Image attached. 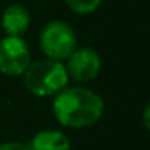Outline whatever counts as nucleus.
Masks as SVG:
<instances>
[{"mask_svg":"<svg viewBox=\"0 0 150 150\" xmlns=\"http://www.w3.org/2000/svg\"><path fill=\"white\" fill-rule=\"evenodd\" d=\"M39 47L47 58L63 62L78 47V34L69 23L52 20L40 31Z\"/></svg>","mask_w":150,"mask_h":150,"instance_id":"nucleus-3","label":"nucleus"},{"mask_svg":"<svg viewBox=\"0 0 150 150\" xmlns=\"http://www.w3.org/2000/svg\"><path fill=\"white\" fill-rule=\"evenodd\" d=\"M0 150H31V147L21 142H5L0 145Z\"/></svg>","mask_w":150,"mask_h":150,"instance_id":"nucleus-9","label":"nucleus"},{"mask_svg":"<svg viewBox=\"0 0 150 150\" xmlns=\"http://www.w3.org/2000/svg\"><path fill=\"white\" fill-rule=\"evenodd\" d=\"M68 76L76 82L94 81L102 69V58L91 47H76L74 52L66 58Z\"/></svg>","mask_w":150,"mask_h":150,"instance_id":"nucleus-5","label":"nucleus"},{"mask_svg":"<svg viewBox=\"0 0 150 150\" xmlns=\"http://www.w3.org/2000/svg\"><path fill=\"white\" fill-rule=\"evenodd\" d=\"M103 0H65L66 7L78 15H91L102 5Z\"/></svg>","mask_w":150,"mask_h":150,"instance_id":"nucleus-8","label":"nucleus"},{"mask_svg":"<svg viewBox=\"0 0 150 150\" xmlns=\"http://www.w3.org/2000/svg\"><path fill=\"white\" fill-rule=\"evenodd\" d=\"M31 150H71V142L62 131H40L31 140Z\"/></svg>","mask_w":150,"mask_h":150,"instance_id":"nucleus-7","label":"nucleus"},{"mask_svg":"<svg viewBox=\"0 0 150 150\" xmlns=\"http://www.w3.org/2000/svg\"><path fill=\"white\" fill-rule=\"evenodd\" d=\"M53 115L65 127L81 129L94 126L105 111V102L97 92L87 87H68L60 91L53 98Z\"/></svg>","mask_w":150,"mask_h":150,"instance_id":"nucleus-1","label":"nucleus"},{"mask_svg":"<svg viewBox=\"0 0 150 150\" xmlns=\"http://www.w3.org/2000/svg\"><path fill=\"white\" fill-rule=\"evenodd\" d=\"M31 65V49L23 37L5 36L0 40V73L21 76Z\"/></svg>","mask_w":150,"mask_h":150,"instance_id":"nucleus-4","label":"nucleus"},{"mask_svg":"<svg viewBox=\"0 0 150 150\" xmlns=\"http://www.w3.org/2000/svg\"><path fill=\"white\" fill-rule=\"evenodd\" d=\"M142 123H144V126H145V129L150 132V100L142 111Z\"/></svg>","mask_w":150,"mask_h":150,"instance_id":"nucleus-10","label":"nucleus"},{"mask_svg":"<svg viewBox=\"0 0 150 150\" xmlns=\"http://www.w3.org/2000/svg\"><path fill=\"white\" fill-rule=\"evenodd\" d=\"M24 86L36 97H52L68 86L69 76L63 62L44 58L31 62L24 71Z\"/></svg>","mask_w":150,"mask_h":150,"instance_id":"nucleus-2","label":"nucleus"},{"mask_svg":"<svg viewBox=\"0 0 150 150\" xmlns=\"http://www.w3.org/2000/svg\"><path fill=\"white\" fill-rule=\"evenodd\" d=\"M0 23H2V29H4L5 36L23 37L29 29L31 11L23 4H11L4 10Z\"/></svg>","mask_w":150,"mask_h":150,"instance_id":"nucleus-6","label":"nucleus"}]
</instances>
